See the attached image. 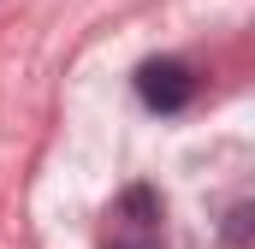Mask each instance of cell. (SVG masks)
<instances>
[{"label":"cell","mask_w":255,"mask_h":249,"mask_svg":"<svg viewBox=\"0 0 255 249\" xmlns=\"http://www.w3.org/2000/svg\"><path fill=\"white\" fill-rule=\"evenodd\" d=\"M136 89H142V101L154 113H178V107H190L196 77H190V65H178V60H148L136 71Z\"/></svg>","instance_id":"obj_1"},{"label":"cell","mask_w":255,"mask_h":249,"mask_svg":"<svg viewBox=\"0 0 255 249\" xmlns=\"http://www.w3.org/2000/svg\"><path fill=\"white\" fill-rule=\"evenodd\" d=\"M232 244L250 249V208H232Z\"/></svg>","instance_id":"obj_2"}]
</instances>
